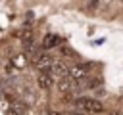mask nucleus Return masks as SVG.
<instances>
[{
  "instance_id": "obj_1",
  "label": "nucleus",
  "mask_w": 123,
  "mask_h": 115,
  "mask_svg": "<svg viewBox=\"0 0 123 115\" xmlns=\"http://www.w3.org/2000/svg\"><path fill=\"white\" fill-rule=\"evenodd\" d=\"M75 105L83 111H88V113H102L104 111V105L100 100L96 98H77L75 100Z\"/></svg>"
},
{
  "instance_id": "obj_2",
  "label": "nucleus",
  "mask_w": 123,
  "mask_h": 115,
  "mask_svg": "<svg viewBox=\"0 0 123 115\" xmlns=\"http://www.w3.org/2000/svg\"><path fill=\"white\" fill-rule=\"evenodd\" d=\"M54 65V58L48 54V52H40L37 58H35V67L38 71H50Z\"/></svg>"
},
{
  "instance_id": "obj_3",
  "label": "nucleus",
  "mask_w": 123,
  "mask_h": 115,
  "mask_svg": "<svg viewBox=\"0 0 123 115\" xmlns=\"http://www.w3.org/2000/svg\"><path fill=\"white\" fill-rule=\"evenodd\" d=\"M88 71H90V67H88L86 63H77V65H71V67L67 69V75H69L71 79L79 80V79H85V77L88 75Z\"/></svg>"
},
{
  "instance_id": "obj_4",
  "label": "nucleus",
  "mask_w": 123,
  "mask_h": 115,
  "mask_svg": "<svg viewBox=\"0 0 123 115\" xmlns=\"http://www.w3.org/2000/svg\"><path fill=\"white\" fill-rule=\"evenodd\" d=\"M62 44V38H60V34H54V33H50V34H46L44 38H42V48L44 50H54V48H58Z\"/></svg>"
},
{
  "instance_id": "obj_5",
  "label": "nucleus",
  "mask_w": 123,
  "mask_h": 115,
  "mask_svg": "<svg viewBox=\"0 0 123 115\" xmlns=\"http://www.w3.org/2000/svg\"><path fill=\"white\" fill-rule=\"evenodd\" d=\"M58 90L60 92H73L75 90V79H71L69 75L58 79Z\"/></svg>"
},
{
  "instance_id": "obj_6",
  "label": "nucleus",
  "mask_w": 123,
  "mask_h": 115,
  "mask_svg": "<svg viewBox=\"0 0 123 115\" xmlns=\"http://www.w3.org/2000/svg\"><path fill=\"white\" fill-rule=\"evenodd\" d=\"M37 82H38V88L50 90L52 88V75H50V71H40L38 77H37Z\"/></svg>"
},
{
  "instance_id": "obj_7",
  "label": "nucleus",
  "mask_w": 123,
  "mask_h": 115,
  "mask_svg": "<svg viewBox=\"0 0 123 115\" xmlns=\"http://www.w3.org/2000/svg\"><path fill=\"white\" fill-rule=\"evenodd\" d=\"M67 65L63 63V61H54V65H52V69H50V75L52 77H58V79H62V77H65L67 75Z\"/></svg>"
},
{
  "instance_id": "obj_8",
  "label": "nucleus",
  "mask_w": 123,
  "mask_h": 115,
  "mask_svg": "<svg viewBox=\"0 0 123 115\" xmlns=\"http://www.w3.org/2000/svg\"><path fill=\"white\" fill-rule=\"evenodd\" d=\"M19 38H21V42H23V50H25V52H31V50H33V33H31L29 29H25V31H21Z\"/></svg>"
},
{
  "instance_id": "obj_9",
  "label": "nucleus",
  "mask_w": 123,
  "mask_h": 115,
  "mask_svg": "<svg viewBox=\"0 0 123 115\" xmlns=\"http://www.w3.org/2000/svg\"><path fill=\"white\" fill-rule=\"evenodd\" d=\"M10 65H13L15 69H23V67L27 65V56H25V54H17V56H13Z\"/></svg>"
},
{
  "instance_id": "obj_10",
  "label": "nucleus",
  "mask_w": 123,
  "mask_h": 115,
  "mask_svg": "<svg viewBox=\"0 0 123 115\" xmlns=\"http://www.w3.org/2000/svg\"><path fill=\"white\" fill-rule=\"evenodd\" d=\"M6 115H25V107L23 105H10L8 109H6Z\"/></svg>"
},
{
  "instance_id": "obj_11",
  "label": "nucleus",
  "mask_w": 123,
  "mask_h": 115,
  "mask_svg": "<svg viewBox=\"0 0 123 115\" xmlns=\"http://www.w3.org/2000/svg\"><path fill=\"white\" fill-rule=\"evenodd\" d=\"M48 115H60V113H58V111H50Z\"/></svg>"
},
{
  "instance_id": "obj_12",
  "label": "nucleus",
  "mask_w": 123,
  "mask_h": 115,
  "mask_svg": "<svg viewBox=\"0 0 123 115\" xmlns=\"http://www.w3.org/2000/svg\"><path fill=\"white\" fill-rule=\"evenodd\" d=\"M73 115H85V113H81V111H77V113H73Z\"/></svg>"
},
{
  "instance_id": "obj_13",
  "label": "nucleus",
  "mask_w": 123,
  "mask_h": 115,
  "mask_svg": "<svg viewBox=\"0 0 123 115\" xmlns=\"http://www.w3.org/2000/svg\"><path fill=\"white\" fill-rule=\"evenodd\" d=\"M111 115H121V113H119V111H113V113H111Z\"/></svg>"
}]
</instances>
